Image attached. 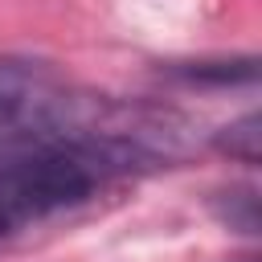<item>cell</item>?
Returning <instances> with one entry per match:
<instances>
[{"instance_id":"cell-1","label":"cell","mask_w":262,"mask_h":262,"mask_svg":"<svg viewBox=\"0 0 262 262\" xmlns=\"http://www.w3.org/2000/svg\"><path fill=\"white\" fill-rule=\"evenodd\" d=\"M139 164L135 151L61 135V139H37L16 143L0 151V233H16L29 225H41L66 209L86 205L111 176Z\"/></svg>"},{"instance_id":"cell-2","label":"cell","mask_w":262,"mask_h":262,"mask_svg":"<svg viewBox=\"0 0 262 262\" xmlns=\"http://www.w3.org/2000/svg\"><path fill=\"white\" fill-rule=\"evenodd\" d=\"M102 106V98L78 94L45 61L0 57V151L61 135L94 139Z\"/></svg>"},{"instance_id":"cell-3","label":"cell","mask_w":262,"mask_h":262,"mask_svg":"<svg viewBox=\"0 0 262 262\" xmlns=\"http://www.w3.org/2000/svg\"><path fill=\"white\" fill-rule=\"evenodd\" d=\"M217 151H225L229 160L254 168L258 156H262V123H258V111H246L242 119H233L229 127L217 131Z\"/></svg>"},{"instance_id":"cell-4","label":"cell","mask_w":262,"mask_h":262,"mask_svg":"<svg viewBox=\"0 0 262 262\" xmlns=\"http://www.w3.org/2000/svg\"><path fill=\"white\" fill-rule=\"evenodd\" d=\"M242 262H254V258H242Z\"/></svg>"}]
</instances>
